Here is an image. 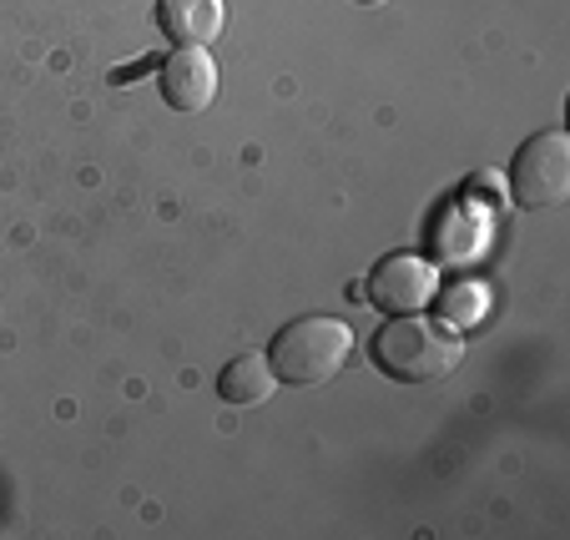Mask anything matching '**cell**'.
<instances>
[{
	"label": "cell",
	"mask_w": 570,
	"mask_h": 540,
	"mask_svg": "<svg viewBox=\"0 0 570 540\" xmlns=\"http://www.w3.org/2000/svg\"><path fill=\"white\" fill-rule=\"evenodd\" d=\"M374 364L399 384H440L464 364V338L444 318L394 314L368 344Z\"/></svg>",
	"instance_id": "obj_1"
},
{
	"label": "cell",
	"mask_w": 570,
	"mask_h": 540,
	"mask_svg": "<svg viewBox=\"0 0 570 540\" xmlns=\"http://www.w3.org/2000/svg\"><path fill=\"white\" fill-rule=\"evenodd\" d=\"M157 87H161V101L173 111H207L217 97V61L207 46H177L157 71Z\"/></svg>",
	"instance_id": "obj_5"
},
{
	"label": "cell",
	"mask_w": 570,
	"mask_h": 540,
	"mask_svg": "<svg viewBox=\"0 0 570 540\" xmlns=\"http://www.w3.org/2000/svg\"><path fill=\"white\" fill-rule=\"evenodd\" d=\"M434 298H440V318L450 328H474L490 314V283H480V278H460L450 288H440Z\"/></svg>",
	"instance_id": "obj_8"
},
{
	"label": "cell",
	"mask_w": 570,
	"mask_h": 540,
	"mask_svg": "<svg viewBox=\"0 0 570 540\" xmlns=\"http://www.w3.org/2000/svg\"><path fill=\"white\" fill-rule=\"evenodd\" d=\"M440 293V273H434L430 258L420 253H389V258L374 263L368 273V303L379 314H420L424 303H434Z\"/></svg>",
	"instance_id": "obj_4"
},
{
	"label": "cell",
	"mask_w": 570,
	"mask_h": 540,
	"mask_svg": "<svg viewBox=\"0 0 570 540\" xmlns=\"http://www.w3.org/2000/svg\"><path fill=\"white\" fill-rule=\"evenodd\" d=\"M354 6H368V11H374V6H389V0H354Z\"/></svg>",
	"instance_id": "obj_9"
},
{
	"label": "cell",
	"mask_w": 570,
	"mask_h": 540,
	"mask_svg": "<svg viewBox=\"0 0 570 540\" xmlns=\"http://www.w3.org/2000/svg\"><path fill=\"white\" fill-rule=\"evenodd\" d=\"M348 354H354V328L328 314L293 318L268 344V364H273V374H278V384H298V390L328 384V379L348 364Z\"/></svg>",
	"instance_id": "obj_2"
},
{
	"label": "cell",
	"mask_w": 570,
	"mask_h": 540,
	"mask_svg": "<svg viewBox=\"0 0 570 540\" xmlns=\"http://www.w3.org/2000/svg\"><path fill=\"white\" fill-rule=\"evenodd\" d=\"M273 390H278V374H273L268 354H243V359H233V364H223V374H217V394H223L227 404H237V410L268 404Z\"/></svg>",
	"instance_id": "obj_7"
},
{
	"label": "cell",
	"mask_w": 570,
	"mask_h": 540,
	"mask_svg": "<svg viewBox=\"0 0 570 540\" xmlns=\"http://www.w3.org/2000/svg\"><path fill=\"white\" fill-rule=\"evenodd\" d=\"M157 26L177 46H213L227 26V0H157Z\"/></svg>",
	"instance_id": "obj_6"
},
{
	"label": "cell",
	"mask_w": 570,
	"mask_h": 540,
	"mask_svg": "<svg viewBox=\"0 0 570 540\" xmlns=\"http://www.w3.org/2000/svg\"><path fill=\"white\" fill-rule=\"evenodd\" d=\"M510 193L520 207H560L570 197V137L560 127L535 131L510 163Z\"/></svg>",
	"instance_id": "obj_3"
}]
</instances>
